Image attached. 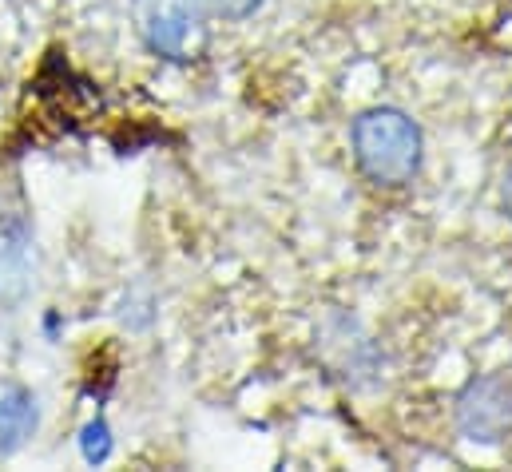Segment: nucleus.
Returning a JSON list of instances; mask_svg holds the SVG:
<instances>
[{"label": "nucleus", "mask_w": 512, "mask_h": 472, "mask_svg": "<svg viewBox=\"0 0 512 472\" xmlns=\"http://www.w3.org/2000/svg\"><path fill=\"white\" fill-rule=\"evenodd\" d=\"M354 155L358 167L382 183V187H401L421 171V127L405 116L401 108H370L354 119Z\"/></svg>", "instance_id": "f257e3e1"}, {"label": "nucleus", "mask_w": 512, "mask_h": 472, "mask_svg": "<svg viewBox=\"0 0 512 472\" xmlns=\"http://www.w3.org/2000/svg\"><path fill=\"white\" fill-rule=\"evenodd\" d=\"M131 20L147 52L163 60H187L203 40L195 0H131Z\"/></svg>", "instance_id": "f03ea898"}, {"label": "nucleus", "mask_w": 512, "mask_h": 472, "mask_svg": "<svg viewBox=\"0 0 512 472\" xmlns=\"http://www.w3.org/2000/svg\"><path fill=\"white\" fill-rule=\"evenodd\" d=\"M457 429L477 445H501L512 437V381L477 377L457 397Z\"/></svg>", "instance_id": "7ed1b4c3"}, {"label": "nucleus", "mask_w": 512, "mask_h": 472, "mask_svg": "<svg viewBox=\"0 0 512 472\" xmlns=\"http://www.w3.org/2000/svg\"><path fill=\"white\" fill-rule=\"evenodd\" d=\"M40 274V250L28 219L4 215L0 219V306L16 310L32 298Z\"/></svg>", "instance_id": "20e7f679"}, {"label": "nucleus", "mask_w": 512, "mask_h": 472, "mask_svg": "<svg viewBox=\"0 0 512 472\" xmlns=\"http://www.w3.org/2000/svg\"><path fill=\"white\" fill-rule=\"evenodd\" d=\"M40 429V397L28 385L0 393V457H16Z\"/></svg>", "instance_id": "39448f33"}, {"label": "nucleus", "mask_w": 512, "mask_h": 472, "mask_svg": "<svg viewBox=\"0 0 512 472\" xmlns=\"http://www.w3.org/2000/svg\"><path fill=\"white\" fill-rule=\"evenodd\" d=\"M112 449H116V441H112L108 421H104V417H92V421L80 429V457H84L88 465H104V461L112 457Z\"/></svg>", "instance_id": "423d86ee"}, {"label": "nucleus", "mask_w": 512, "mask_h": 472, "mask_svg": "<svg viewBox=\"0 0 512 472\" xmlns=\"http://www.w3.org/2000/svg\"><path fill=\"white\" fill-rule=\"evenodd\" d=\"M195 4L203 12H211V16H223V20H247V16H255L266 0H195Z\"/></svg>", "instance_id": "0eeeda50"}, {"label": "nucleus", "mask_w": 512, "mask_h": 472, "mask_svg": "<svg viewBox=\"0 0 512 472\" xmlns=\"http://www.w3.org/2000/svg\"><path fill=\"white\" fill-rule=\"evenodd\" d=\"M501 203H505V215L512 219V171L505 175V183H501Z\"/></svg>", "instance_id": "6e6552de"}]
</instances>
